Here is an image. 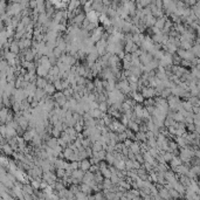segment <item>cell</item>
Here are the masks:
<instances>
[{
	"mask_svg": "<svg viewBox=\"0 0 200 200\" xmlns=\"http://www.w3.org/2000/svg\"><path fill=\"white\" fill-rule=\"evenodd\" d=\"M143 97L145 100H149V98H155L156 97V89L155 88H151V87H144L142 93Z\"/></svg>",
	"mask_w": 200,
	"mask_h": 200,
	"instance_id": "6da1fadb",
	"label": "cell"
},
{
	"mask_svg": "<svg viewBox=\"0 0 200 200\" xmlns=\"http://www.w3.org/2000/svg\"><path fill=\"white\" fill-rule=\"evenodd\" d=\"M139 59H140V62H142L143 66H148L149 63H151L155 60L152 54L151 53H148V52H143V54L139 56Z\"/></svg>",
	"mask_w": 200,
	"mask_h": 200,
	"instance_id": "7a4b0ae2",
	"label": "cell"
},
{
	"mask_svg": "<svg viewBox=\"0 0 200 200\" xmlns=\"http://www.w3.org/2000/svg\"><path fill=\"white\" fill-rule=\"evenodd\" d=\"M9 52H12L13 54H15V55H19L21 49L19 47V42H18L16 40H14L12 43H11V47H9Z\"/></svg>",
	"mask_w": 200,
	"mask_h": 200,
	"instance_id": "3957f363",
	"label": "cell"
},
{
	"mask_svg": "<svg viewBox=\"0 0 200 200\" xmlns=\"http://www.w3.org/2000/svg\"><path fill=\"white\" fill-rule=\"evenodd\" d=\"M1 151H3V155L7 156V157H11L14 155V150L12 149V146L7 143L6 145H4V146H1Z\"/></svg>",
	"mask_w": 200,
	"mask_h": 200,
	"instance_id": "277c9868",
	"label": "cell"
},
{
	"mask_svg": "<svg viewBox=\"0 0 200 200\" xmlns=\"http://www.w3.org/2000/svg\"><path fill=\"white\" fill-rule=\"evenodd\" d=\"M128 97H130V98H132V100H135L137 103H139V104H142V103H144V101H145V98L143 97V95L140 94V93H131Z\"/></svg>",
	"mask_w": 200,
	"mask_h": 200,
	"instance_id": "5b68a950",
	"label": "cell"
},
{
	"mask_svg": "<svg viewBox=\"0 0 200 200\" xmlns=\"http://www.w3.org/2000/svg\"><path fill=\"white\" fill-rule=\"evenodd\" d=\"M46 143H47V146L50 149H56L59 146V139L55 137H50Z\"/></svg>",
	"mask_w": 200,
	"mask_h": 200,
	"instance_id": "8992f818",
	"label": "cell"
},
{
	"mask_svg": "<svg viewBox=\"0 0 200 200\" xmlns=\"http://www.w3.org/2000/svg\"><path fill=\"white\" fill-rule=\"evenodd\" d=\"M166 20H167V18H166V16H164V18H160V19H157V22H156L155 27L161 32L163 29H164V27H165Z\"/></svg>",
	"mask_w": 200,
	"mask_h": 200,
	"instance_id": "52a82bcc",
	"label": "cell"
},
{
	"mask_svg": "<svg viewBox=\"0 0 200 200\" xmlns=\"http://www.w3.org/2000/svg\"><path fill=\"white\" fill-rule=\"evenodd\" d=\"M92 167V164H90V160L89 159H84V160H81L80 161V169L84 172H88Z\"/></svg>",
	"mask_w": 200,
	"mask_h": 200,
	"instance_id": "ba28073f",
	"label": "cell"
},
{
	"mask_svg": "<svg viewBox=\"0 0 200 200\" xmlns=\"http://www.w3.org/2000/svg\"><path fill=\"white\" fill-rule=\"evenodd\" d=\"M35 84H36V87H38L39 89H45L48 85V80L46 77H38Z\"/></svg>",
	"mask_w": 200,
	"mask_h": 200,
	"instance_id": "9c48e42d",
	"label": "cell"
},
{
	"mask_svg": "<svg viewBox=\"0 0 200 200\" xmlns=\"http://www.w3.org/2000/svg\"><path fill=\"white\" fill-rule=\"evenodd\" d=\"M89 114L92 115V117L95 118V119H102L103 116L105 115V114H103V113L100 110V109H94V110H90Z\"/></svg>",
	"mask_w": 200,
	"mask_h": 200,
	"instance_id": "30bf717a",
	"label": "cell"
},
{
	"mask_svg": "<svg viewBox=\"0 0 200 200\" xmlns=\"http://www.w3.org/2000/svg\"><path fill=\"white\" fill-rule=\"evenodd\" d=\"M82 5H81V3L80 1H77V0H75V1H69V5H68V8H67V11L68 12H74V11H76L79 7H81Z\"/></svg>",
	"mask_w": 200,
	"mask_h": 200,
	"instance_id": "8fae6325",
	"label": "cell"
},
{
	"mask_svg": "<svg viewBox=\"0 0 200 200\" xmlns=\"http://www.w3.org/2000/svg\"><path fill=\"white\" fill-rule=\"evenodd\" d=\"M45 92H46V94H47V95L53 96L54 94L56 93V88H55V85H54L53 83H48V85L45 88Z\"/></svg>",
	"mask_w": 200,
	"mask_h": 200,
	"instance_id": "7c38bea8",
	"label": "cell"
},
{
	"mask_svg": "<svg viewBox=\"0 0 200 200\" xmlns=\"http://www.w3.org/2000/svg\"><path fill=\"white\" fill-rule=\"evenodd\" d=\"M135 142H140V143H146L148 142V137L144 132H137L136 134V140Z\"/></svg>",
	"mask_w": 200,
	"mask_h": 200,
	"instance_id": "4fadbf2b",
	"label": "cell"
},
{
	"mask_svg": "<svg viewBox=\"0 0 200 200\" xmlns=\"http://www.w3.org/2000/svg\"><path fill=\"white\" fill-rule=\"evenodd\" d=\"M140 145H142L140 142H134V144L131 145V148H130V150H131L135 155L140 153Z\"/></svg>",
	"mask_w": 200,
	"mask_h": 200,
	"instance_id": "5bb4252c",
	"label": "cell"
},
{
	"mask_svg": "<svg viewBox=\"0 0 200 200\" xmlns=\"http://www.w3.org/2000/svg\"><path fill=\"white\" fill-rule=\"evenodd\" d=\"M128 129H130L131 131H134L135 134H137V132H139V125L136 122L130 121L129 122V125H128Z\"/></svg>",
	"mask_w": 200,
	"mask_h": 200,
	"instance_id": "9a60e30c",
	"label": "cell"
},
{
	"mask_svg": "<svg viewBox=\"0 0 200 200\" xmlns=\"http://www.w3.org/2000/svg\"><path fill=\"white\" fill-rule=\"evenodd\" d=\"M114 166H115L118 171H124V170H126V169H125V160H116L115 164H114Z\"/></svg>",
	"mask_w": 200,
	"mask_h": 200,
	"instance_id": "2e32d148",
	"label": "cell"
},
{
	"mask_svg": "<svg viewBox=\"0 0 200 200\" xmlns=\"http://www.w3.org/2000/svg\"><path fill=\"white\" fill-rule=\"evenodd\" d=\"M181 106H183L187 113H193V105L188 101H181Z\"/></svg>",
	"mask_w": 200,
	"mask_h": 200,
	"instance_id": "e0dca14e",
	"label": "cell"
},
{
	"mask_svg": "<svg viewBox=\"0 0 200 200\" xmlns=\"http://www.w3.org/2000/svg\"><path fill=\"white\" fill-rule=\"evenodd\" d=\"M181 159L179 158V156H174L173 157V159L170 161V165L172 166V167H177V166H179V165H181Z\"/></svg>",
	"mask_w": 200,
	"mask_h": 200,
	"instance_id": "ac0fdd59",
	"label": "cell"
},
{
	"mask_svg": "<svg viewBox=\"0 0 200 200\" xmlns=\"http://www.w3.org/2000/svg\"><path fill=\"white\" fill-rule=\"evenodd\" d=\"M105 161L108 163L109 165H114V164H115V161H116V157L114 156V153H106Z\"/></svg>",
	"mask_w": 200,
	"mask_h": 200,
	"instance_id": "d6986e66",
	"label": "cell"
},
{
	"mask_svg": "<svg viewBox=\"0 0 200 200\" xmlns=\"http://www.w3.org/2000/svg\"><path fill=\"white\" fill-rule=\"evenodd\" d=\"M109 104L106 103V102H102V103H100V105H98V109L103 113V114H108V111H109Z\"/></svg>",
	"mask_w": 200,
	"mask_h": 200,
	"instance_id": "ffe728a7",
	"label": "cell"
},
{
	"mask_svg": "<svg viewBox=\"0 0 200 200\" xmlns=\"http://www.w3.org/2000/svg\"><path fill=\"white\" fill-rule=\"evenodd\" d=\"M80 188H81V192H83V193H84V194H87V195H89V193L93 191V190H92V187H90L89 185H87V184H82Z\"/></svg>",
	"mask_w": 200,
	"mask_h": 200,
	"instance_id": "44dd1931",
	"label": "cell"
},
{
	"mask_svg": "<svg viewBox=\"0 0 200 200\" xmlns=\"http://www.w3.org/2000/svg\"><path fill=\"white\" fill-rule=\"evenodd\" d=\"M63 155H64V159L68 160L73 155H74V151H73L70 148H66V149L63 150Z\"/></svg>",
	"mask_w": 200,
	"mask_h": 200,
	"instance_id": "7402d4cb",
	"label": "cell"
},
{
	"mask_svg": "<svg viewBox=\"0 0 200 200\" xmlns=\"http://www.w3.org/2000/svg\"><path fill=\"white\" fill-rule=\"evenodd\" d=\"M146 144H148V146L150 148V149H157V139L156 138H151V139H149L148 142H146Z\"/></svg>",
	"mask_w": 200,
	"mask_h": 200,
	"instance_id": "603a6c76",
	"label": "cell"
},
{
	"mask_svg": "<svg viewBox=\"0 0 200 200\" xmlns=\"http://www.w3.org/2000/svg\"><path fill=\"white\" fill-rule=\"evenodd\" d=\"M161 155H163V157H164V159H165L166 163H170L173 159V157H174L173 153H171V152H164V151H163Z\"/></svg>",
	"mask_w": 200,
	"mask_h": 200,
	"instance_id": "cb8c5ba5",
	"label": "cell"
},
{
	"mask_svg": "<svg viewBox=\"0 0 200 200\" xmlns=\"http://www.w3.org/2000/svg\"><path fill=\"white\" fill-rule=\"evenodd\" d=\"M101 173L103 174L104 179H111V177H113V173H111V171H110V170H109V167H108V169H105V170H102V171H101Z\"/></svg>",
	"mask_w": 200,
	"mask_h": 200,
	"instance_id": "d4e9b609",
	"label": "cell"
},
{
	"mask_svg": "<svg viewBox=\"0 0 200 200\" xmlns=\"http://www.w3.org/2000/svg\"><path fill=\"white\" fill-rule=\"evenodd\" d=\"M125 134H126V137H128V139H131V140H136V134L134 131H131L130 129H126L125 130Z\"/></svg>",
	"mask_w": 200,
	"mask_h": 200,
	"instance_id": "484cf974",
	"label": "cell"
},
{
	"mask_svg": "<svg viewBox=\"0 0 200 200\" xmlns=\"http://www.w3.org/2000/svg\"><path fill=\"white\" fill-rule=\"evenodd\" d=\"M125 169H126V171H132L134 170V161L131 159L125 160Z\"/></svg>",
	"mask_w": 200,
	"mask_h": 200,
	"instance_id": "4316f807",
	"label": "cell"
},
{
	"mask_svg": "<svg viewBox=\"0 0 200 200\" xmlns=\"http://www.w3.org/2000/svg\"><path fill=\"white\" fill-rule=\"evenodd\" d=\"M32 21H33V20H32V16H22V19H21V24H22L25 27H27Z\"/></svg>",
	"mask_w": 200,
	"mask_h": 200,
	"instance_id": "83f0119b",
	"label": "cell"
},
{
	"mask_svg": "<svg viewBox=\"0 0 200 200\" xmlns=\"http://www.w3.org/2000/svg\"><path fill=\"white\" fill-rule=\"evenodd\" d=\"M92 149H93V151H94V152H100V151H102V150H103V146H102V145H101L98 142H96V143H94V144H93Z\"/></svg>",
	"mask_w": 200,
	"mask_h": 200,
	"instance_id": "f1b7e54d",
	"label": "cell"
},
{
	"mask_svg": "<svg viewBox=\"0 0 200 200\" xmlns=\"http://www.w3.org/2000/svg\"><path fill=\"white\" fill-rule=\"evenodd\" d=\"M76 83H77V85H87L88 80L85 77H83V76H79L76 79Z\"/></svg>",
	"mask_w": 200,
	"mask_h": 200,
	"instance_id": "f546056e",
	"label": "cell"
},
{
	"mask_svg": "<svg viewBox=\"0 0 200 200\" xmlns=\"http://www.w3.org/2000/svg\"><path fill=\"white\" fill-rule=\"evenodd\" d=\"M55 174H56L58 178H64V177L67 176V172H66V170H63V169H58L56 172H55Z\"/></svg>",
	"mask_w": 200,
	"mask_h": 200,
	"instance_id": "4dcf8cb0",
	"label": "cell"
},
{
	"mask_svg": "<svg viewBox=\"0 0 200 200\" xmlns=\"http://www.w3.org/2000/svg\"><path fill=\"white\" fill-rule=\"evenodd\" d=\"M126 139H128V137H126V134L125 132L118 134V143H124Z\"/></svg>",
	"mask_w": 200,
	"mask_h": 200,
	"instance_id": "1f68e13d",
	"label": "cell"
},
{
	"mask_svg": "<svg viewBox=\"0 0 200 200\" xmlns=\"http://www.w3.org/2000/svg\"><path fill=\"white\" fill-rule=\"evenodd\" d=\"M149 153L153 157V158H157L159 156V151L157 149H149Z\"/></svg>",
	"mask_w": 200,
	"mask_h": 200,
	"instance_id": "d6a6232c",
	"label": "cell"
},
{
	"mask_svg": "<svg viewBox=\"0 0 200 200\" xmlns=\"http://www.w3.org/2000/svg\"><path fill=\"white\" fill-rule=\"evenodd\" d=\"M136 160H137L138 163H140V164H144V163H145V160H144V157H143V153H142V152L136 155Z\"/></svg>",
	"mask_w": 200,
	"mask_h": 200,
	"instance_id": "836d02e7",
	"label": "cell"
},
{
	"mask_svg": "<svg viewBox=\"0 0 200 200\" xmlns=\"http://www.w3.org/2000/svg\"><path fill=\"white\" fill-rule=\"evenodd\" d=\"M167 131H169L170 135H174V136H176V134H177V128H176V126H170V128H167Z\"/></svg>",
	"mask_w": 200,
	"mask_h": 200,
	"instance_id": "e575fe53",
	"label": "cell"
},
{
	"mask_svg": "<svg viewBox=\"0 0 200 200\" xmlns=\"http://www.w3.org/2000/svg\"><path fill=\"white\" fill-rule=\"evenodd\" d=\"M169 192H170V195H171V197H173V198H178V197H179V193H178V191H177V190H174V188L170 190Z\"/></svg>",
	"mask_w": 200,
	"mask_h": 200,
	"instance_id": "d590c367",
	"label": "cell"
},
{
	"mask_svg": "<svg viewBox=\"0 0 200 200\" xmlns=\"http://www.w3.org/2000/svg\"><path fill=\"white\" fill-rule=\"evenodd\" d=\"M134 144V140H131V139H126L125 142H124V145H125V148H131V145Z\"/></svg>",
	"mask_w": 200,
	"mask_h": 200,
	"instance_id": "8d00e7d4",
	"label": "cell"
},
{
	"mask_svg": "<svg viewBox=\"0 0 200 200\" xmlns=\"http://www.w3.org/2000/svg\"><path fill=\"white\" fill-rule=\"evenodd\" d=\"M145 135H146V137H148V140H149V139H151V138H155V134H153L152 131H148V132L145 134Z\"/></svg>",
	"mask_w": 200,
	"mask_h": 200,
	"instance_id": "74e56055",
	"label": "cell"
},
{
	"mask_svg": "<svg viewBox=\"0 0 200 200\" xmlns=\"http://www.w3.org/2000/svg\"><path fill=\"white\" fill-rule=\"evenodd\" d=\"M134 200H143V199H140V197H135Z\"/></svg>",
	"mask_w": 200,
	"mask_h": 200,
	"instance_id": "f35d334b",
	"label": "cell"
},
{
	"mask_svg": "<svg viewBox=\"0 0 200 200\" xmlns=\"http://www.w3.org/2000/svg\"><path fill=\"white\" fill-rule=\"evenodd\" d=\"M60 200H67V199H60Z\"/></svg>",
	"mask_w": 200,
	"mask_h": 200,
	"instance_id": "ab89813d",
	"label": "cell"
},
{
	"mask_svg": "<svg viewBox=\"0 0 200 200\" xmlns=\"http://www.w3.org/2000/svg\"><path fill=\"white\" fill-rule=\"evenodd\" d=\"M188 200H191V199H188Z\"/></svg>",
	"mask_w": 200,
	"mask_h": 200,
	"instance_id": "60d3db41",
	"label": "cell"
}]
</instances>
